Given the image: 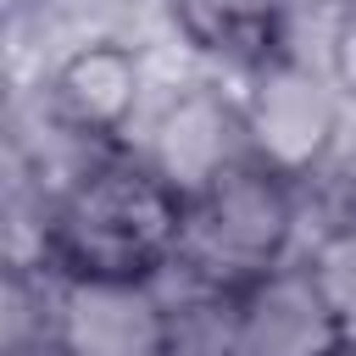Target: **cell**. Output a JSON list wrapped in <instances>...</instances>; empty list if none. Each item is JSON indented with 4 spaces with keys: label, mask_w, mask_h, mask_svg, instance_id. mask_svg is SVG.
<instances>
[{
    "label": "cell",
    "mask_w": 356,
    "mask_h": 356,
    "mask_svg": "<svg viewBox=\"0 0 356 356\" xmlns=\"http://www.w3.org/2000/svg\"><path fill=\"white\" fill-rule=\"evenodd\" d=\"M184 222L189 189L145 150H89L39 217V267L50 284L150 289L178 267Z\"/></svg>",
    "instance_id": "6da1fadb"
},
{
    "label": "cell",
    "mask_w": 356,
    "mask_h": 356,
    "mask_svg": "<svg viewBox=\"0 0 356 356\" xmlns=\"http://www.w3.org/2000/svg\"><path fill=\"white\" fill-rule=\"evenodd\" d=\"M300 195L306 184L267 167L261 156H234L206 184L189 189V222L178 250V278L206 306L234 300L256 278L295 261V228H300Z\"/></svg>",
    "instance_id": "7a4b0ae2"
},
{
    "label": "cell",
    "mask_w": 356,
    "mask_h": 356,
    "mask_svg": "<svg viewBox=\"0 0 356 356\" xmlns=\"http://www.w3.org/2000/svg\"><path fill=\"white\" fill-rule=\"evenodd\" d=\"M211 312L222 356H356V323L312 261H284Z\"/></svg>",
    "instance_id": "3957f363"
},
{
    "label": "cell",
    "mask_w": 356,
    "mask_h": 356,
    "mask_svg": "<svg viewBox=\"0 0 356 356\" xmlns=\"http://www.w3.org/2000/svg\"><path fill=\"white\" fill-rule=\"evenodd\" d=\"M250 100L239 106V128H245V150L261 156L267 167L312 184L328 172L334 150H339V89L334 78L323 83L317 72H306L295 56L256 72L250 78Z\"/></svg>",
    "instance_id": "277c9868"
},
{
    "label": "cell",
    "mask_w": 356,
    "mask_h": 356,
    "mask_svg": "<svg viewBox=\"0 0 356 356\" xmlns=\"http://www.w3.org/2000/svg\"><path fill=\"white\" fill-rule=\"evenodd\" d=\"M145 100V61L122 39H89L67 50L44 78V111L61 134L83 139L89 150L122 145L128 122Z\"/></svg>",
    "instance_id": "5b68a950"
},
{
    "label": "cell",
    "mask_w": 356,
    "mask_h": 356,
    "mask_svg": "<svg viewBox=\"0 0 356 356\" xmlns=\"http://www.w3.org/2000/svg\"><path fill=\"white\" fill-rule=\"evenodd\" d=\"M56 328L44 334L61 356H172V312L150 289H89L56 284Z\"/></svg>",
    "instance_id": "8992f818"
},
{
    "label": "cell",
    "mask_w": 356,
    "mask_h": 356,
    "mask_svg": "<svg viewBox=\"0 0 356 356\" xmlns=\"http://www.w3.org/2000/svg\"><path fill=\"white\" fill-rule=\"evenodd\" d=\"M189 50L256 78L289 61V0H167Z\"/></svg>",
    "instance_id": "52a82bcc"
},
{
    "label": "cell",
    "mask_w": 356,
    "mask_h": 356,
    "mask_svg": "<svg viewBox=\"0 0 356 356\" xmlns=\"http://www.w3.org/2000/svg\"><path fill=\"white\" fill-rule=\"evenodd\" d=\"M328 78H334V89L356 106V0L339 11V22H334V39H328Z\"/></svg>",
    "instance_id": "ba28073f"
}]
</instances>
